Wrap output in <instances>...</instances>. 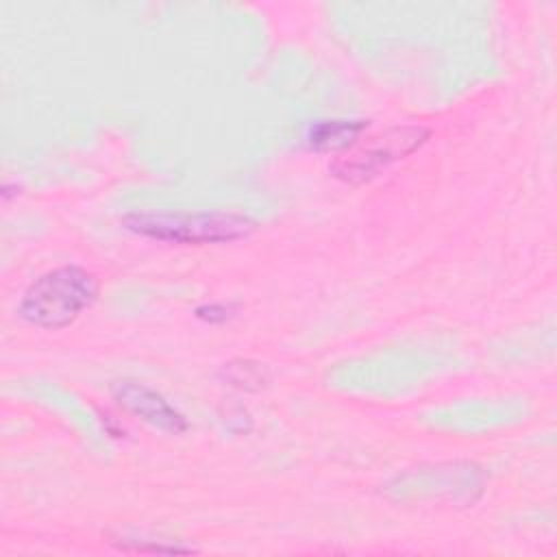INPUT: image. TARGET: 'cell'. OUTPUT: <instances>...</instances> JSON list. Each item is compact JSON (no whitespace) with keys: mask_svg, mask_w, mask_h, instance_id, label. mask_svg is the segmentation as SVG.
<instances>
[{"mask_svg":"<svg viewBox=\"0 0 557 557\" xmlns=\"http://www.w3.org/2000/svg\"><path fill=\"white\" fill-rule=\"evenodd\" d=\"M98 298V278L81 265H61L35 278L24 292L17 313L41 329L72 324Z\"/></svg>","mask_w":557,"mask_h":557,"instance_id":"obj_1","label":"cell"},{"mask_svg":"<svg viewBox=\"0 0 557 557\" xmlns=\"http://www.w3.org/2000/svg\"><path fill=\"white\" fill-rule=\"evenodd\" d=\"M124 226L133 233L174 244H220L248 237L255 220L242 213H128Z\"/></svg>","mask_w":557,"mask_h":557,"instance_id":"obj_2","label":"cell"},{"mask_svg":"<svg viewBox=\"0 0 557 557\" xmlns=\"http://www.w3.org/2000/svg\"><path fill=\"white\" fill-rule=\"evenodd\" d=\"M429 139V131L424 126H394L387 128L374 137L363 139L357 148H352L348 154L339 157L331 172L333 176L361 185L366 181H372L383 170H387L392 163L405 159L413 150H418Z\"/></svg>","mask_w":557,"mask_h":557,"instance_id":"obj_3","label":"cell"},{"mask_svg":"<svg viewBox=\"0 0 557 557\" xmlns=\"http://www.w3.org/2000/svg\"><path fill=\"white\" fill-rule=\"evenodd\" d=\"M113 398L131 411L133 416L141 418L144 422L168 431V433H183L187 429V420L181 411H176L159 392L148 385L135 381H117L111 387Z\"/></svg>","mask_w":557,"mask_h":557,"instance_id":"obj_4","label":"cell"},{"mask_svg":"<svg viewBox=\"0 0 557 557\" xmlns=\"http://www.w3.org/2000/svg\"><path fill=\"white\" fill-rule=\"evenodd\" d=\"M366 126L363 120H324L309 128L307 141L313 150H344L357 144Z\"/></svg>","mask_w":557,"mask_h":557,"instance_id":"obj_5","label":"cell"},{"mask_svg":"<svg viewBox=\"0 0 557 557\" xmlns=\"http://www.w3.org/2000/svg\"><path fill=\"white\" fill-rule=\"evenodd\" d=\"M222 374H224V379H226L231 385L242 387V389H259V387H263L265 381H268V372H265L259 363L244 361V359L224 363Z\"/></svg>","mask_w":557,"mask_h":557,"instance_id":"obj_6","label":"cell"},{"mask_svg":"<svg viewBox=\"0 0 557 557\" xmlns=\"http://www.w3.org/2000/svg\"><path fill=\"white\" fill-rule=\"evenodd\" d=\"M117 548L122 550H133V553H194V548L189 546H176V544H141L135 540H124L122 544H117Z\"/></svg>","mask_w":557,"mask_h":557,"instance_id":"obj_7","label":"cell"},{"mask_svg":"<svg viewBox=\"0 0 557 557\" xmlns=\"http://www.w3.org/2000/svg\"><path fill=\"white\" fill-rule=\"evenodd\" d=\"M228 311L231 309L226 305H202L196 309V315L207 322H224L231 315Z\"/></svg>","mask_w":557,"mask_h":557,"instance_id":"obj_8","label":"cell"}]
</instances>
